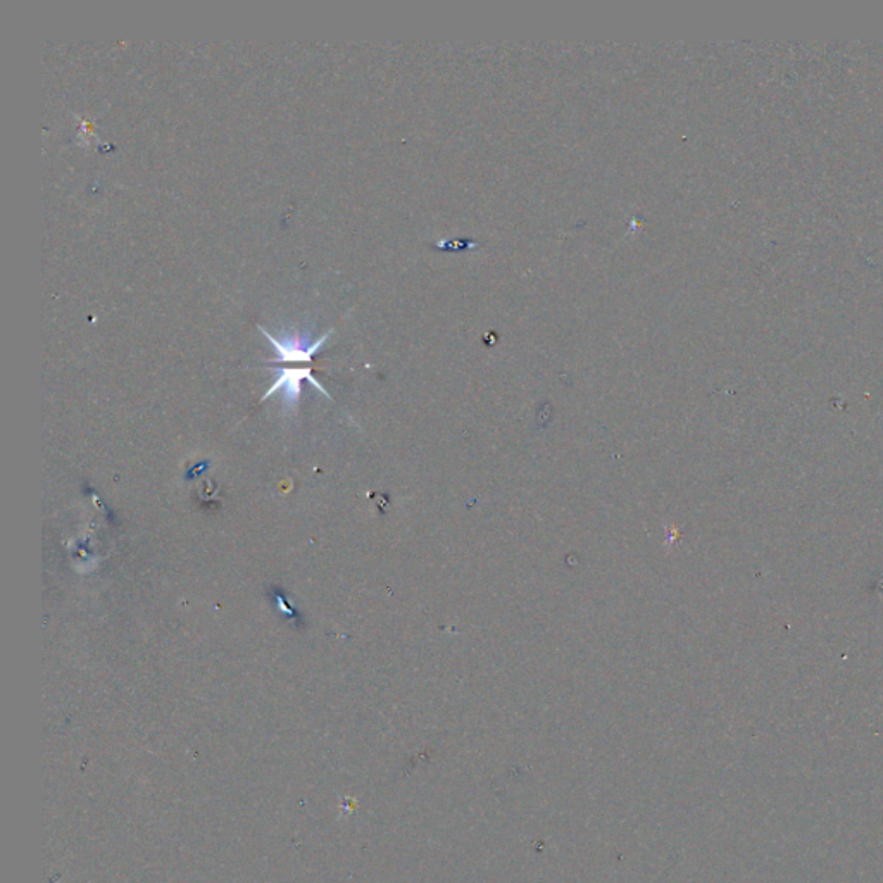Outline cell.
<instances>
[{
  "label": "cell",
  "mask_w": 883,
  "mask_h": 883,
  "mask_svg": "<svg viewBox=\"0 0 883 883\" xmlns=\"http://www.w3.org/2000/svg\"><path fill=\"white\" fill-rule=\"evenodd\" d=\"M270 369L274 373V382L273 385L270 387V390L262 395L261 403L262 401H268L271 395L280 394L282 395L283 409H285L286 415H294L297 407H299L304 380L311 383L315 389L320 390L324 397L330 398V394L324 390V387L312 377V371L309 366H307V368Z\"/></svg>",
  "instance_id": "7a4b0ae2"
},
{
  "label": "cell",
  "mask_w": 883,
  "mask_h": 883,
  "mask_svg": "<svg viewBox=\"0 0 883 883\" xmlns=\"http://www.w3.org/2000/svg\"><path fill=\"white\" fill-rule=\"evenodd\" d=\"M259 330L270 341L271 347L277 354V357L270 359V363H311L312 356L320 353L328 336L332 335V330H330L320 339L311 341V333L304 332V330H285L282 335H273L262 327H259Z\"/></svg>",
  "instance_id": "6da1fadb"
}]
</instances>
